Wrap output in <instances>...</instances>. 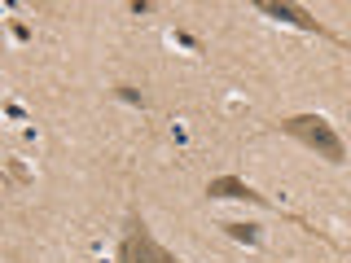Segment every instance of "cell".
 <instances>
[{
    "label": "cell",
    "instance_id": "obj_1",
    "mask_svg": "<svg viewBox=\"0 0 351 263\" xmlns=\"http://www.w3.org/2000/svg\"><path fill=\"white\" fill-rule=\"evenodd\" d=\"M281 132L303 140L307 149H316L325 162H347V149H343V140H338V132L325 114H290V118H281Z\"/></svg>",
    "mask_w": 351,
    "mask_h": 263
},
{
    "label": "cell",
    "instance_id": "obj_2",
    "mask_svg": "<svg viewBox=\"0 0 351 263\" xmlns=\"http://www.w3.org/2000/svg\"><path fill=\"white\" fill-rule=\"evenodd\" d=\"M119 263H180L171 250H162L158 241L145 233L141 219H132V233L119 241Z\"/></svg>",
    "mask_w": 351,
    "mask_h": 263
},
{
    "label": "cell",
    "instance_id": "obj_3",
    "mask_svg": "<svg viewBox=\"0 0 351 263\" xmlns=\"http://www.w3.org/2000/svg\"><path fill=\"white\" fill-rule=\"evenodd\" d=\"M259 14H268V18H277V22H290V27H303V31H316V36H325V40H338V44H347L343 36H334V31L325 27V22H316L307 9L299 5H285V0H259Z\"/></svg>",
    "mask_w": 351,
    "mask_h": 263
},
{
    "label": "cell",
    "instance_id": "obj_4",
    "mask_svg": "<svg viewBox=\"0 0 351 263\" xmlns=\"http://www.w3.org/2000/svg\"><path fill=\"white\" fill-rule=\"evenodd\" d=\"M206 197H237V202H255V206H272L268 193L250 189L246 180H237V175H215L211 184H206Z\"/></svg>",
    "mask_w": 351,
    "mask_h": 263
},
{
    "label": "cell",
    "instance_id": "obj_5",
    "mask_svg": "<svg viewBox=\"0 0 351 263\" xmlns=\"http://www.w3.org/2000/svg\"><path fill=\"white\" fill-rule=\"evenodd\" d=\"M224 233L246 241V246H259V224H224Z\"/></svg>",
    "mask_w": 351,
    "mask_h": 263
},
{
    "label": "cell",
    "instance_id": "obj_6",
    "mask_svg": "<svg viewBox=\"0 0 351 263\" xmlns=\"http://www.w3.org/2000/svg\"><path fill=\"white\" fill-rule=\"evenodd\" d=\"M114 92H119V97H123V101H132V105H145V101H141V92H136V88H128V84H119V88H114Z\"/></svg>",
    "mask_w": 351,
    "mask_h": 263
},
{
    "label": "cell",
    "instance_id": "obj_7",
    "mask_svg": "<svg viewBox=\"0 0 351 263\" xmlns=\"http://www.w3.org/2000/svg\"><path fill=\"white\" fill-rule=\"evenodd\" d=\"M9 180H18V184H27L31 175H27V167H22V162H9Z\"/></svg>",
    "mask_w": 351,
    "mask_h": 263
}]
</instances>
